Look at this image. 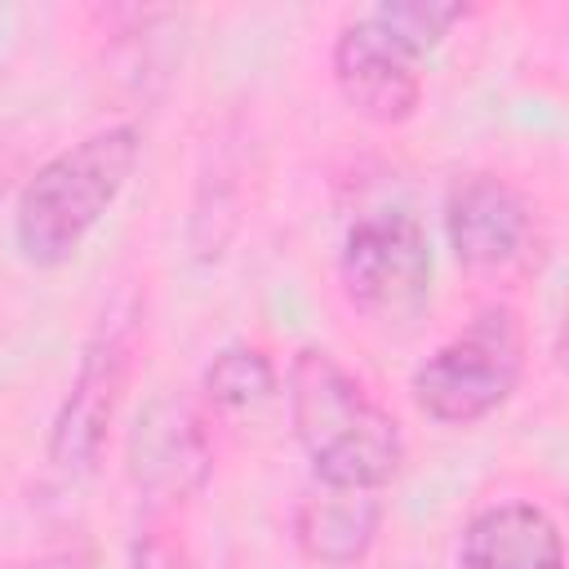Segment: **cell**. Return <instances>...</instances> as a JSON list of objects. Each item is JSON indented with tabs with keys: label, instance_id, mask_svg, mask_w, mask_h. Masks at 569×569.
I'll list each match as a JSON object with an SVG mask.
<instances>
[{
	"label": "cell",
	"instance_id": "obj_14",
	"mask_svg": "<svg viewBox=\"0 0 569 569\" xmlns=\"http://www.w3.org/2000/svg\"><path fill=\"white\" fill-rule=\"evenodd\" d=\"M0 173H4V160H0ZM0 182H4V178H0Z\"/></svg>",
	"mask_w": 569,
	"mask_h": 569
},
{
	"label": "cell",
	"instance_id": "obj_10",
	"mask_svg": "<svg viewBox=\"0 0 569 569\" xmlns=\"http://www.w3.org/2000/svg\"><path fill=\"white\" fill-rule=\"evenodd\" d=\"M378 525H382V502L369 489L320 485L302 493L293 511V542L307 560L325 569H351L369 556Z\"/></svg>",
	"mask_w": 569,
	"mask_h": 569
},
{
	"label": "cell",
	"instance_id": "obj_13",
	"mask_svg": "<svg viewBox=\"0 0 569 569\" xmlns=\"http://www.w3.org/2000/svg\"><path fill=\"white\" fill-rule=\"evenodd\" d=\"M133 569H200L196 556L187 551V542L164 529V525H147L133 542Z\"/></svg>",
	"mask_w": 569,
	"mask_h": 569
},
{
	"label": "cell",
	"instance_id": "obj_11",
	"mask_svg": "<svg viewBox=\"0 0 569 569\" xmlns=\"http://www.w3.org/2000/svg\"><path fill=\"white\" fill-rule=\"evenodd\" d=\"M276 391V365L258 347H227L204 369V396L222 409H249Z\"/></svg>",
	"mask_w": 569,
	"mask_h": 569
},
{
	"label": "cell",
	"instance_id": "obj_6",
	"mask_svg": "<svg viewBox=\"0 0 569 569\" xmlns=\"http://www.w3.org/2000/svg\"><path fill=\"white\" fill-rule=\"evenodd\" d=\"M445 236L467 271L498 276L529 253L533 213L511 182L493 173H467L445 196Z\"/></svg>",
	"mask_w": 569,
	"mask_h": 569
},
{
	"label": "cell",
	"instance_id": "obj_1",
	"mask_svg": "<svg viewBox=\"0 0 569 569\" xmlns=\"http://www.w3.org/2000/svg\"><path fill=\"white\" fill-rule=\"evenodd\" d=\"M289 418L320 485L378 493L405 462L400 422L325 347H302L293 356Z\"/></svg>",
	"mask_w": 569,
	"mask_h": 569
},
{
	"label": "cell",
	"instance_id": "obj_5",
	"mask_svg": "<svg viewBox=\"0 0 569 569\" xmlns=\"http://www.w3.org/2000/svg\"><path fill=\"white\" fill-rule=\"evenodd\" d=\"M129 387V342L120 329H98L80 356V369L49 427V462L58 471L84 476L107 449L111 422Z\"/></svg>",
	"mask_w": 569,
	"mask_h": 569
},
{
	"label": "cell",
	"instance_id": "obj_12",
	"mask_svg": "<svg viewBox=\"0 0 569 569\" xmlns=\"http://www.w3.org/2000/svg\"><path fill=\"white\" fill-rule=\"evenodd\" d=\"M369 18L382 31H391L413 58H422L449 36L453 22L467 18V4H458V0H387Z\"/></svg>",
	"mask_w": 569,
	"mask_h": 569
},
{
	"label": "cell",
	"instance_id": "obj_7",
	"mask_svg": "<svg viewBox=\"0 0 569 569\" xmlns=\"http://www.w3.org/2000/svg\"><path fill=\"white\" fill-rule=\"evenodd\" d=\"M333 80L338 93L373 124H400L422 102L418 58L382 31L373 18H356L333 40Z\"/></svg>",
	"mask_w": 569,
	"mask_h": 569
},
{
	"label": "cell",
	"instance_id": "obj_4",
	"mask_svg": "<svg viewBox=\"0 0 569 569\" xmlns=\"http://www.w3.org/2000/svg\"><path fill=\"white\" fill-rule=\"evenodd\" d=\"M347 302L373 325H409L431 302L436 253L422 222L405 209H378L351 222L338 258Z\"/></svg>",
	"mask_w": 569,
	"mask_h": 569
},
{
	"label": "cell",
	"instance_id": "obj_8",
	"mask_svg": "<svg viewBox=\"0 0 569 569\" xmlns=\"http://www.w3.org/2000/svg\"><path fill=\"white\" fill-rule=\"evenodd\" d=\"M209 467H213L209 436L182 400L160 396L138 413L129 431V476L138 489L156 498H187L204 485Z\"/></svg>",
	"mask_w": 569,
	"mask_h": 569
},
{
	"label": "cell",
	"instance_id": "obj_2",
	"mask_svg": "<svg viewBox=\"0 0 569 569\" xmlns=\"http://www.w3.org/2000/svg\"><path fill=\"white\" fill-rule=\"evenodd\" d=\"M138 151L142 138L133 124H107L49 156L13 209L18 253L31 267H62L129 187Z\"/></svg>",
	"mask_w": 569,
	"mask_h": 569
},
{
	"label": "cell",
	"instance_id": "obj_9",
	"mask_svg": "<svg viewBox=\"0 0 569 569\" xmlns=\"http://www.w3.org/2000/svg\"><path fill=\"white\" fill-rule=\"evenodd\" d=\"M458 569H565V538L538 502H493L458 538Z\"/></svg>",
	"mask_w": 569,
	"mask_h": 569
},
{
	"label": "cell",
	"instance_id": "obj_3",
	"mask_svg": "<svg viewBox=\"0 0 569 569\" xmlns=\"http://www.w3.org/2000/svg\"><path fill=\"white\" fill-rule=\"evenodd\" d=\"M525 369V333L511 307L480 311L462 333L436 347L409 378L413 405L445 427L489 418L516 391Z\"/></svg>",
	"mask_w": 569,
	"mask_h": 569
}]
</instances>
